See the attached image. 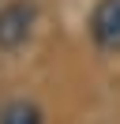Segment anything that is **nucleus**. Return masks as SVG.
I'll return each instance as SVG.
<instances>
[{"instance_id": "f257e3e1", "label": "nucleus", "mask_w": 120, "mask_h": 124, "mask_svg": "<svg viewBox=\"0 0 120 124\" xmlns=\"http://www.w3.org/2000/svg\"><path fill=\"white\" fill-rule=\"evenodd\" d=\"M34 23H38V8L30 0H11V4H4V8H0V49L11 53V49L26 45Z\"/></svg>"}, {"instance_id": "f03ea898", "label": "nucleus", "mask_w": 120, "mask_h": 124, "mask_svg": "<svg viewBox=\"0 0 120 124\" xmlns=\"http://www.w3.org/2000/svg\"><path fill=\"white\" fill-rule=\"evenodd\" d=\"M90 34L101 49H120V0H98L90 15Z\"/></svg>"}, {"instance_id": "7ed1b4c3", "label": "nucleus", "mask_w": 120, "mask_h": 124, "mask_svg": "<svg viewBox=\"0 0 120 124\" xmlns=\"http://www.w3.org/2000/svg\"><path fill=\"white\" fill-rule=\"evenodd\" d=\"M0 124H41V109L30 101H8L0 109Z\"/></svg>"}]
</instances>
